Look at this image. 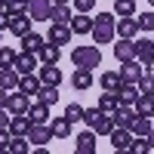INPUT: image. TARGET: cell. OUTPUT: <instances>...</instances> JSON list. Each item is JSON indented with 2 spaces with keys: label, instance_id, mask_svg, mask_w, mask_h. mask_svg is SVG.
I'll return each mask as SVG.
<instances>
[{
  "label": "cell",
  "instance_id": "obj_41",
  "mask_svg": "<svg viewBox=\"0 0 154 154\" xmlns=\"http://www.w3.org/2000/svg\"><path fill=\"white\" fill-rule=\"evenodd\" d=\"M12 62H16V53L9 46H0V68H12Z\"/></svg>",
  "mask_w": 154,
  "mask_h": 154
},
{
  "label": "cell",
  "instance_id": "obj_24",
  "mask_svg": "<svg viewBox=\"0 0 154 154\" xmlns=\"http://www.w3.org/2000/svg\"><path fill=\"white\" fill-rule=\"evenodd\" d=\"M22 43H25V53H40V49H43V43H46V37L43 34H34V31H28V34H25L22 37Z\"/></svg>",
  "mask_w": 154,
  "mask_h": 154
},
{
  "label": "cell",
  "instance_id": "obj_21",
  "mask_svg": "<svg viewBox=\"0 0 154 154\" xmlns=\"http://www.w3.org/2000/svg\"><path fill=\"white\" fill-rule=\"evenodd\" d=\"M133 105H136V114H148V117H154V93H139Z\"/></svg>",
  "mask_w": 154,
  "mask_h": 154
},
{
  "label": "cell",
  "instance_id": "obj_50",
  "mask_svg": "<svg viewBox=\"0 0 154 154\" xmlns=\"http://www.w3.org/2000/svg\"><path fill=\"white\" fill-rule=\"evenodd\" d=\"M0 46H3V37H0Z\"/></svg>",
  "mask_w": 154,
  "mask_h": 154
},
{
  "label": "cell",
  "instance_id": "obj_14",
  "mask_svg": "<svg viewBox=\"0 0 154 154\" xmlns=\"http://www.w3.org/2000/svg\"><path fill=\"white\" fill-rule=\"evenodd\" d=\"M31 25H34V19L28 16V12H22V16H12V22H9V31H12V34H16L19 40H22V37L31 31Z\"/></svg>",
  "mask_w": 154,
  "mask_h": 154
},
{
  "label": "cell",
  "instance_id": "obj_2",
  "mask_svg": "<svg viewBox=\"0 0 154 154\" xmlns=\"http://www.w3.org/2000/svg\"><path fill=\"white\" fill-rule=\"evenodd\" d=\"M71 62H74V68H99L102 65V49L93 46V43H86V46H74V53H71Z\"/></svg>",
  "mask_w": 154,
  "mask_h": 154
},
{
  "label": "cell",
  "instance_id": "obj_4",
  "mask_svg": "<svg viewBox=\"0 0 154 154\" xmlns=\"http://www.w3.org/2000/svg\"><path fill=\"white\" fill-rule=\"evenodd\" d=\"M142 71H145V65H142L139 59H126V62H120V71H117V74H120L123 83H136Z\"/></svg>",
  "mask_w": 154,
  "mask_h": 154
},
{
  "label": "cell",
  "instance_id": "obj_29",
  "mask_svg": "<svg viewBox=\"0 0 154 154\" xmlns=\"http://www.w3.org/2000/svg\"><path fill=\"white\" fill-rule=\"evenodd\" d=\"M37 56H40L46 65H56V62H59V56H62V46H56V43H49V40H46V43H43V49H40Z\"/></svg>",
  "mask_w": 154,
  "mask_h": 154
},
{
  "label": "cell",
  "instance_id": "obj_23",
  "mask_svg": "<svg viewBox=\"0 0 154 154\" xmlns=\"http://www.w3.org/2000/svg\"><path fill=\"white\" fill-rule=\"evenodd\" d=\"M28 117H31V123H49V105L46 102H34L28 108Z\"/></svg>",
  "mask_w": 154,
  "mask_h": 154
},
{
  "label": "cell",
  "instance_id": "obj_47",
  "mask_svg": "<svg viewBox=\"0 0 154 154\" xmlns=\"http://www.w3.org/2000/svg\"><path fill=\"white\" fill-rule=\"evenodd\" d=\"M148 145H151V151H154V126L148 130Z\"/></svg>",
  "mask_w": 154,
  "mask_h": 154
},
{
  "label": "cell",
  "instance_id": "obj_40",
  "mask_svg": "<svg viewBox=\"0 0 154 154\" xmlns=\"http://www.w3.org/2000/svg\"><path fill=\"white\" fill-rule=\"evenodd\" d=\"M6 9L9 16H22V12H28V0H6Z\"/></svg>",
  "mask_w": 154,
  "mask_h": 154
},
{
  "label": "cell",
  "instance_id": "obj_3",
  "mask_svg": "<svg viewBox=\"0 0 154 154\" xmlns=\"http://www.w3.org/2000/svg\"><path fill=\"white\" fill-rule=\"evenodd\" d=\"M136 59L142 62L145 68H154V40L151 37H139L136 40Z\"/></svg>",
  "mask_w": 154,
  "mask_h": 154
},
{
  "label": "cell",
  "instance_id": "obj_36",
  "mask_svg": "<svg viewBox=\"0 0 154 154\" xmlns=\"http://www.w3.org/2000/svg\"><path fill=\"white\" fill-rule=\"evenodd\" d=\"M136 25H139V31L154 34V12H139V16H136Z\"/></svg>",
  "mask_w": 154,
  "mask_h": 154
},
{
  "label": "cell",
  "instance_id": "obj_49",
  "mask_svg": "<svg viewBox=\"0 0 154 154\" xmlns=\"http://www.w3.org/2000/svg\"><path fill=\"white\" fill-rule=\"evenodd\" d=\"M0 6H6V0H0Z\"/></svg>",
  "mask_w": 154,
  "mask_h": 154
},
{
  "label": "cell",
  "instance_id": "obj_19",
  "mask_svg": "<svg viewBox=\"0 0 154 154\" xmlns=\"http://www.w3.org/2000/svg\"><path fill=\"white\" fill-rule=\"evenodd\" d=\"M114 34H120V37H133L139 34V25H136V19L133 16H126V19H117V25H114Z\"/></svg>",
  "mask_w": 154,
  "mask_h": 154
},
{
  "label": "cell",
  "instance_id": "obj_9",
  "mask_svg": "<svg viewBox=\"0 0 154 154\" xmlns=\"http://www.w3.org/2000/svg\"><path fill=\"white\" fill-rule=\"evenodd\" d=\"M71 37H74V31L68 28V25H49V37H46V40L49 43H56V46H65V43H71Z\"/></svg>",
  "mask_w": 154,
  "mask_h": 154
},
{
  "label": "cell",
  "instance_id": "obj_17",
  "mask_svg": "<svg viewBox=\"0 0 154 154\" xmlns=\"http://www.w3.org/2000/svg\"><path fill=\"white\" fill-rule=\"evenodd\" d=\"M49 130H53V139H71V120L62 114V117L49 120Z\"/></svg>",
  "mask_w": 154,
  "mask_h": 154
},
{
  "label": "cell",
  "instance_id": "obj_48",
  "mask_svg": "<svg viewBox=\"0 0 154 154\" xmlns=\"http://www.w3.org/2000/svg\"><path fill=\"white\" fill-rule=\"evenodd\" d=\"M53 3H71V0H53Z\"/></svg>",
  "mask_w": 154,
  "mask_h": 154
},
{
  "label": "cell",
  "instance_id": "obj_7",
  "mask_svg": "<svg viewBox=\"0 0 154 154\" xmlns=\"http://www.w3.org/2000/svg\"><path fill=\"white\" fill-rule=\"evenodd\" d=\"M108 136H111V145H114V151H130V142H133L130 126H114V130H111Z\"/></svg>",
  "mask_w": 154,
  "mask_h": 154
},
{
  "label": "cell",
  "instance_id": "obj_31",
  "mask_svg": "<svg viewBox=\"0 0 154 154\" xmlns=\"http://www.w3.org/2000/svg\"><path fill=\"white\" fill-rule=\"evenodd\" d=\"M9 154H31V142H28V136H12V142H9Z\"/></svg>",
  "mask_w": 154,
  "mask_h": 154
},
{
  "label": "cell",
  "instance_id": "obj_27",
  "mask_svg": "<svg viewBox=\"0 0 154 154\" xmlns=\"http://www.w3.org/2000/svg\"><path fill=\"white\" fill-rule=\"evenodd\" d=\"M40 83H53V86H59V83H62V71H59L56 65H46V62H43V68H40Z\"/></svg>",
  "mask_w": 154,
  "mask_h": 154
},
{
  "label": "cell",
  "instance_id": "obj_37",
  "mask_svg": "<svg viewBox=\"0 0 154 154\" xmlns=\"http://www.w3.org/2000/svg\"><path fill=\"white\" fill-rule=\"evenodd\" d=\"M130 151H133V154H148V151H151V145H148V136H133Z\"/></svg>",
  "mask_w": 154,
  "mask_h": 154
},
{
  "label": "cell",
  "instance_id": "obj_38",
  "mask_svg": "<svg viewBox=\"0 0 154 154\" xmlns=\"http://www.w3.org/2000/svg\"><path fill=\"white\" fill-rule=\"evenodd\" d=\"M93 130H96V136H108V133L114 130V120H111V114H102V117H99V123L93 126Z\"/></svg>",
  "mask_w": 154,
  "mask_h": 154
},
{
  "label": "cell",
  "instance_id": "obj_33",
  "mask_svg": "<svg viewBox=\"0 0 154 154\" xmlns=\"http://www.w3.org/2000/svg\"><path fill=\"white\" fill-rule=\"evenodd\" d=\"M114 16H120V19L136 16V0H114Z\"/></svg>",
  "mask_w": 154,
  "mask_h": 154
},
{
  "label": "cell",
  "instance_id": "obj_10",
  "mask_svg": "<svg viewBox=\"0 0 154 154\" xmlns=\"http://www.w3.org/2000/svg\"><path fill=\"white\" fill-rule=\"evenodd\" d=\"M133 117H136V105H133V102H120L117 111L111 114L114 126H130V120H133Z\"/></svg>",
  "mask_w": 154,
  "mask_h": 154
},
{
  "label": "cell",
  "instance_id": "obj_35",
  "mask_svg": "<svg viewBox=\"0 0 154 154\" xmlns=\"http://www.w3.org/2000/svg\"><path fill=\"white\" fill-rule=\"evenodd\" d=\"M99 83H102V89H117L123 80H120V74H117V71H105V74L99 77Z\"/></svg>",
  "mask_w": 154,
  "mask_h": 154
},
{
  "label": "cell",
  "instance_id": "obj_11",
  "mask_svg": "<svg viewBox=\"0 0 154 154\" xmlns=\"http://www.w3.org/2000/svg\"><path fill=\"white\" fill-rule=\"evenodd\" d=\"M114 56H117V62L136 59V37H133V40H130V37H120V40L114 43Z\"/></svg>",
  "mask_w": 154,
  "mask_h": 154
},
{
  "label": "cell",
  "instance_id": "obj_20",
  "mask_svg": "<svg viewBox=\"0 0 154 154\" xmlns=\"http://www.w3.org/2000/svg\"><path fill=\"white\" fill-rule=\"evenodd\" d=\"M28 130H31V117H28V114H12L9 133L12 136H28Z\"/></svg>",
  "mask_w": 154,
  "mask_h": 154
},
{
  "label": "cell",
  "instance_id": "obj_45",
  "mask_svg": "<svg viewBox=\"0 0 154 154\" xmlns=\"http://www.w3.org/2000/svg\"><path fill=\"white\" fill-rule=\"evenodd\" d=\"M9 120H12V114L6 108H0V130H9Z\"/></svg>",
  "mask_w": 154,
  "mask_h": 154
},
{
  "label": "cell",
  "instance_id": "obj_28",
  "mask_svg": "<svg viewBox=\"0 0 154 154\" xmlns=\"http://www.w3.org/2000/svg\"><path fill=\"white\" fill-rule=\"evenodd\" d=\"M37 99L46 102V105H56V102H59V86H53V83H40V89H37Z\"/></svg>",
  "mask_w": 154,
  "mask_h": 154
},
{
  "label": "cell",
  "instance_id": "obj_25",
  "mask_svg": "<svg viewBox=\"0 0 154 154\" xmlns=\"http://www.w3.org/2000/svg\"><path fill=\"white\" fill-rule=\"evenodd\" d=\"M117 105H120V99H117L114 89H105V93L99 96V108L105 111V114H114V111H117Z\"/></svg>",
  "mask_w": 154,
  "mask_h": 154
},
{
  "label": "cell",
  "instance_id": "obj_32",
  "mask_svg": "<svg viewBox=\"0 0 154 154\" xmlns=\"http://www.w3.org/2000/svg\"><path fill=\"white\" fill-rule=\"evenodd\" d=\"M114 93H117V99H120V102H136L139 86H136V83H120L117 89H114Z\"/></svg>",
  "mask_w": 154,
  "mask_h": 154
},
{
  "label": "cell",
  "instance_id": "obj_39",
  "mask_svg": "<svg viewBox=\"0 0 154 154\" xmlns=\"http://www.w3.org/2000/svg\"><path fill=\"white\" fill-rule=\"evenodd\" d=\"M65 117H68L71 123H77V120H83V105H77V102H71V105L65 108Z\"/></svg>",
  "mask_w": 154,
  "mask_h": 154
},
{
  "label": "cell",
  "instance_id": "obj_8",
  "mask_svg": "<svg viewBox=\"0 0 154 154\" xmlns=\"http://www.w3.org/2000/svg\"><path fill=\"white\" fill-rule=\"evenodd\" d=\"M49 9H53V0H28V16L34 22H49Z\"/></svg>",
  "mask_w": 154,
  "mask_h": 154
},
{
  "label": "cell",
  "instance_id": "obj_1",
  "mask_svg": "<svg viewBox=\"0 0 154 154\" xmlns=\"http://www.w3.org/2000/svg\"><path fill=\"white\" fill-rule=\"evenodd\" d=\"M114 25H117V16L114 12H99V19H93V40L96 43H111L114 40Z\"/></svg>",
  "mask_w": 154,
  "mask_h": 154
},
{
  "label": "cell",
  "instance_id": "obj_18",
  "mask_svg": "<svg viewBox=\"0 0 154 154\" xmlns=\"http://www.w3.org/2000/svg\"><path fill=\"white\" fill-rule=\"evenodd\" d=\"M68 28H71L74 34H89V31H93V19H89L86 12H77V16H71Z\"/></svg>",
  "mask_w": 154,
  "mask_h": 154
},
{
  "label": "cell",
  "instance_id": "obj_16",
  "mask_svg": "<svg viewBox=\"0 0 154 154\" xmlns=\"http://www.w3.org/2000/svg\"><path fill=\"white\" fill-rule=\"evenodd\" d=\"M71 86L80 89V93H83V89H89V86H93V71H89V68H74V74H71Z\"/></svg>",
  "mask_w": 154,
  "mask_h": 154
},
{
  "label": "cell",
  "instance_id": "obj_30",
  "mask_svg": "<svg viewBox=\"0 0 154 154\" xmlns=\"http://www.w3.org/2000/svg\"><path fill=\"white\" fill-rule=\"evenodd\" d=\"M0 86L3 89H16L19 86V71L16 68H0Z\"/></svg>",
  "mask_w": 154,
  "mask_h": 154
},
{
  "label": "cell",
  "instance_id": "obj_43",
  "mask_svg": "<svg viewBox=\"0 0 154 154\" xmlns=\"http://www.w3.org/2000/svg\"><path fill=\"white\" fill-rule=\"evenodd\" d=\"M9 22H12L9 9H6V6H0V31H9Z\"/></svg>",
  "mask_w": 154,
  "mask_h": 154
},
{
  "label": "cell",
  "instance_id": "obj_44",
  "mask_svg": "<svg viewBox=\"0 0 154 154\" xmlns=\"http://www.w3.org/2000/svg\"><path fill=\"white\" fill-rule=\"evenodd\" d=\"M93 6H96V0H74V9L77 12H89Z\"/></svg>",
  "mask_w": 154,
  "mask_h": 154
},
{
  "label": "cell",
  "instance_id": "obj_51",
  "mask_svg": "<svg viewBox=\"0 0 154 154\" xmlns=\"http://www.w3.org/2000/svg\"><path fill=\"white\" fill-rule=\"evenodd\" d=\"M148 3H151V6H154V0H148Z\"/></svg>",
  "mask_w": 154,
  "mask_h": 154
},
{
  "label": "cell",
  "instance_id": "obj_13",
  "mask_svg": "<svg viewBox=\"0 0 154 154\" xmlns=\"http://www.w3.org/2000/svg\"><path fill=\"white\" fill-rule=\"evenodd\" d=\"M12 68H16L19 74H31V71L37 68V56H34V53H25V49H22V53H16V62H12Z\"/></svg>",
  "mask_w": 154,
  "mask_h": 154
},
{
  "label": "cell",
  "instance_id": "obj_26",
  "mask_svg": "<svg viewBox=\"0 0 154 154\" xmlns=\"http://www.w3.org/2000/svg\"><path fill=\"white\" fill-rule=\"evenodd\" d=\"M148 130H151V117L148 114H136L130 120V133L133 136H148Z\"/></svg>",
  "mask_w": 154,
  "mask_h": 154
},
{
  "label": "cell",
  "instance_id": "obj_6",
  "mask_svg": "<svg viewBox=\"0 0 154 154\" xmlns=\"http://www.w3.org/2000/svg\"><path fill=\"white\" fill-rule=\"evenodd\" d=\"M28 108H31V99L25 96L22 89H19V93H12V89H9V99H6V111H9V114H28Z\"/></svg>",
  "mask_w": 154,
  "mask_h": 154
},
{
  "label": "cell",
  "instance_id": "obj_5",
  "mask_svg": "<svg viewBox=\"0 0 154 154\" xmlns=\"http://www.w3.org/2000/svg\"><path fill=\"white\" fill-rule=\"evenodd\" d=\"M28 142L31 145H49V142H53V130H49V123H31Z\"/></svg>",
  "mask_w": 154,
  "mask_h": 154
},
{
  "label": "cell",
  "instance_id": "obj_15",
  "mask_svg": "<svg viewBox=\"0 0 154 154\" xmlns=\"http://www.w3.org/2000/svg\"><path fill=\"white\" fill-rule=\"evenodd\" d=\"M16 89H22L25 96H37V89H40V77H37L34 71L31 74H19V86Z\"/></svg>",
  "mask_w": 154,
  "mask_h": 154
},
{
  "label": "cell",
  "instance_id": "obj_52",
  "mask_svg": "<svg viewBox=\"0 0 154 154\" xmlns=\"http://www.w3.org/2000/svg\"><path fill=\"white\" fill-rule=\"evenodd\" d=\"M151 40H154V37H151Z\"/></svg>",
  "mask_w": 154,
  "mask_h": 154
},
{
  "label": "cell",
  "instance_id": "obj_34",
  "mask_svg": "<svg viewBox=\"0 0 154 154\" xmlns=\"http://www.w3.org/2000/svg\"><path fill=\"white\" fill-rule=\"evenodd\" d=\"M136 86H139V93H154V74H151V68H145L142 74H139Z\"/></svg>",
  "mask_w": 154,
  "mask_h": 154
},
{
  "label": "cell",
  "instance_id": "obj_22",
  "mask_svg": "<svg viewBox=\"0 0 154 154\" xmlns=\"http://www.w3.org/2000/svg\"><path fill=\"white\" fill-rule=\"evenodd\" d=\"M49 22L68 25V22H71V6H68V3H53V9H49Z\"/></svg>",
  "mask_w": 154,
  "mask_h": 154
},
{
  "label": "cell",
  "instance_id": "obj_46",
  "mask_svg": "<svg viewBox=\"0 0 154 154\" xmlns=\"http://www.w3.org/2000/svg\"><path fill=\"white\" fill-rule=\"evenodd\" d=\"M6 99H9V89L0 86V108H6Z\"/></svg>",
  "mask_w": 154,
  "mask_h": 154
},
{
  "label": "cell",
  "instance_id": "obj_12",
  "mask_svg": "<svg viewBox=\"0 0 154 154\" xmlns=\"http://www.w3.org/2000/svg\"><path fill=\"white\" fill-rule=\"evenodd\" d=\"M74 151L80 154H96V130H86L74 139Z\"/></svg>",
  "mask_w": 154,
  "mask_h": 154
},
{
  "label": "cell",
  "instance_id": "obj_42",
  "mask_svg": "<svg viewBox=\"0 0 154 154\" xmlns=\"http://www.w3.org/2000/svg\"><path fill=\"white\" fill-rule=\"evenodd\" d=\"M9 142H12V133L9 130H0V154L9 151Z\"/></svg>",
  "mask_w": 154,
  "mask_h": 154
}]
</instances>
